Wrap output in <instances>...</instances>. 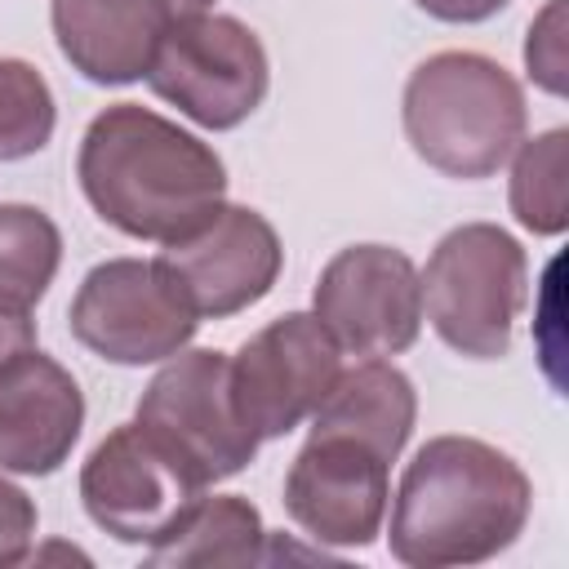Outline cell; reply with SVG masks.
Returning <instances> with one entry per match:
<instances>
[{"instance_id": "9c48e42d", "label": "cell", "mask_w": 569, "mask_h": 569, "mask_svg": "<svg viewBox=\"0 0 569 569\" xmlns=\"http://www.w3.org/2000/svg\"><path fill=\"white\" fill-rule=\"evenodd\" d=\"M311 311L333 333L342 356H400L418 342L422 329L418 267L405 249L391 244H347L320 267Z\"/></svg>"}, {"instance_id": "2e32d148", "label": "cell", "mask_w": 569, "mask_h": 569, "mask_svg": "<svg viewBox=\"0 0 569 569\" xmlns=\"http://www.w3.org/2000/svg\"><path fill=\"white\" fill-rule=\"evenodd\" d=\"M267 560V529L249 498L240 493H213L196 498L169 533H160L147 547V565H253Z\"/></svg>"}, {"instance_id": "d6986e66", "label": "cell", "mask_w": 569, "mask_h": 569, "mask_svg": "<svg viewBox=\"0 0 569 569\" xmlns=\"http://www.w3.org/2000/svg\"><path fill=\"white\" fill-rule=\"evenodd\" d=\"M53 124L58 102L49 80L22 58H0V164L44 151Z\"/></svg>"}, {"instance_id": "3957f363", "label": "cell", "mask_w": 569, "mask_h": 569, "mask_svg": "<svg viewBox=\"0 0 569 569\" xmlns=\"http://www.w3.org/2000/svg\"><path fill=\"white\" fill-rule=\"evenodd\" d=\"M400 124L422 164L445 178L498 173L525 138L529 107L520 80L489 53L440 49L422 58L400 93Z\"/></svg>"}, {"instance_id": "8992f818", "label": "cell", "mask_w": 569, "mask_h": 569, "mask_svg": "<svg viewBox=\"0 0 569 569\" xmlns=\"http://www.w3.org/2000/svg\"><path fill=\"white\" fill-rule=\"evenodd\" d=\"M67 325L93 356L138 369L178 356L196 338L200 316L156 258H107L84 271Z\"/></svg>"}, {"instance_id": "52a82bcc", "label": "cell", "mask_w": 569, "mask_h": 569, "mask_svg": "<svg viewBox=\"0 0 569 569\" xmlns=\"http://www.w3.org/2000/svg\"><path fill=\"white\" fill-rule=\"evenodd\" d=\"M133 418L160 436L204 485L240 476L262 445L236 409L227 351L213 347H182L169 356L138 396Z\"/></svg>"}, {"instance_id": "6da1fadb", "label": "cell", "mask_w": 569, "mask_h": 569, "mask_svg": "<svg viewBox=\"0 0 569 569\" xmlns=\"http://www.w3.org/2000/svg\"><path fill=\"white\" fill-rule=\"evenodd\" d=\"M76 178L107 227L156 244L187 236L227 200L222 156L138 102H116L89 120Z\"/></svg>"}, {"instance_id": "603a6c76", "label": "cell", "mask_w": 569, "mask_h": 569, "mask_svg": "<svg viewBox=\"0 0 569 569\" xmlns=\"http://www.w3.org/2000/svg\"><path fill=\"white\" fill-rule=\"evenodd\" d=\"M413 4L436 22H485L511 0H413Z\"/></svg>"}, {"instance_id": "e0dca14e", "label": "cell", "mask_w": 569, "mask_h": 569, "mask_svg": "<svg viewBox=\"0 0 569 569\" xmlns=\"http://www.w3.org/2000/svg\"><path fill=\"white\" fill-rule=\"evenodd\" d=\"M507 200L533 236H560L569 227V129H542L516 142Z\"/></svg>"}, {"instance_id": "8fae6325", "label": "cell", "mask_w": 569, "mask_h": 569, "mask_svg": "<svg viewBox=\"0 0 569 569\" xmlns=\"http://www.w3.org/2000/svg\"><path fill=\"white\" fill-rule=\"evenodd\" d=\"M200 320H227L262 302L284 267L276 227L249 204H218L200 227L169 240L156 258Z\"/></svg>"}, {"instance_id": "4fadbf2b", "label": "cell", "mask_w": 569, "mask_h": 569, "mask_svg": "<svg viewBox=\"0 0 569 569\" xmlns=\"http://www.w3.org/2000/svg\"><path fill=\"white\" fill-rule=\"evenodd\" d=\"M204 9L213 0H49V22L71 71L93 84H133L164 31Z\"/></svg>"}, {"instance_id": "277c9868", "label": "cell", "mask_w": 569, "mask_h": 569, "mask_svg": "<svg viewBox=\"0 0 569 569\" xmlns=\"http://www.w3.org/2000/svg\"><path fill=\"white\" fill-rule=\"evenodd\" d=\"M422 316L436 338L467 360H502L525 307L529 258L498 222H462L445 231L418 271Z\"/></svg>"}, {"instance_id": "44dd1931", "label": "cell", "mask_w": 569, "mask_h": 569, "mask_svg": "<svg viewBox=\"0 0 569 569\" xmlns=\"http://www.w3.org/2000/svg\"><path fill=\"white\" fill-rule=\"evenodd\" d=\"M36 502L22 485H13L4 471H0V569L9 565H22L36 547Z\"/></svg>"}, {"instance_id": "30bf717a", "label": "cell", "mask_w": 569, "mask_h": 569, "mask_svg": "<svg viewBox=\"0 0 569 569\" xmlns=\"http://www.w3.org/2000/svg\"><path fill=\"white\" fill-rule=\"evenodd\" d=\"M231 396L258 440H280L311 418L333 378L342 373V347L316 311H284L227 356Z\"/></svg>"}, {"instance_id": "ffe728a7", "label": "cell", "mask_w": 569, "mask_h": 569, "mask_svg": "<svg viewBox=\"0 0 569 569\" xmlns=\"http://www.w3.org/2000/svg\"><path fill=\"white\" fill-rule=\"evenodd\" d=\"M565 4L569 0H547L542 13L529 22V36H525V71L551 98L569 93V40H565L569 22H565Z\"/></svg>"}, {"instance_id": "5b68a950", "label": "cell", "mask_w": 569, "mask_h": 569, "mask_svg": "<svg viewBox=\"0 0 569 569\" xmlns=\"http://www.w3.org/2000/svg\"><path fill=\"white\" fill-rule=\"evenodd\" d=\"M142 80L160 102L178 107L200 129L222 133L262 107L271 89V62L253 27L204 9L164 31Z\"/></svg>"}, {"instance_id": "ba28073f", "label": "cell", "mask_w": 569, "mask_h": 569, "mask_svg": "<svg viewBox=\"0 0 569 569\" xmlns=\"http://www.w3.org/2000/svg\"><path fill=\"white\" fill-rule=\"evenodd\" d=\"M209 485L138 418L107 431L80 467L84 516L129 547H151Z\"/></svg>"}, {"instance_id": "7c38bea8", "label": "cell", "mask_w": 569, "mask_h": 569, "mask_svg": "<svg viewBox=\"0 0 569 569\" xmlns=\"http://www.w3.org/2000/svg\"><path fill=\"white\" fill-rule=\"evenodd\" d=\"M387 502L391 462L351 436H307L284 471V511L320 547H369Z\"/></svg>"}, {"instance_id": "7a4b0ae2", "label": "cell", "mask_w": 569, "mask_h": 569, "mask_svg": "<svg viewBox=\"0 0 569 569\" xmlns=\"http://www.w3.org/2000/svg\"><path fill=\"white\" fill-rule=\"evenodd\" d=\"M387 547L409 569L485 565L507 551L533 511L525 467L476 436H431L405 467Z\"/></svg>"}, {"instance_id": "9a60e30c", "label": "cell", "mask_w": 569, "mask_h": 569, "mask_svg": "<svg viewBox=\"0 0 569 569\" xmlns=\"http://www.w3.org/2000/svg\"><path fill=\"white\" fill-rule=\"evenodd\" d=\"M418 422V391L413 378L387 360H360L356 369H342L325 400L311 409L307 436H351L382 453L387 462L400 458Z\"/></svg>"}, {"instance_id": "ac0fdd59", "label": "cell", "mask_w": 569, "mask_h": 569, "mask_svg": "<svg viewBox=\"0 0 569 569\" xmlns=\"http://www.w3.org/2000/svg\"><path fill=\"white\" fill-rule=\"evenodd\" d=\"M62 262L58 222L22 200H0V293L36 307Z\"/></svg>"}, {"instance_id": "5bb4252c", "label": "cell", "mask_w": 569, "mask_h": 569, "mask_svg": "<svg viewBox=\"0 0 569 569\" xmlns=\"http://www.w3.org/2000/svg\"><path fill=\"white\" fill-rule=\"evenodd\" d=\"M84 427V396L71 369L40 347L0 365V471L53 476Z\"/></svg>"}, {"instance_id": "7402d4cb", "label": "cell", "mask_w": 569, "mask_h": 569, "mask_svg": "<svg viewBox=\"0 0 569 569\" xmlns=\"http://www.w3.org/2000/svg\"><path fill=\"white\" fill-rule=\"evenodd\" d=\"M36 307L27 302H13L0 293V365H9L13 356L31 351L36 347Z\"/></svg>"}]
</instances>
